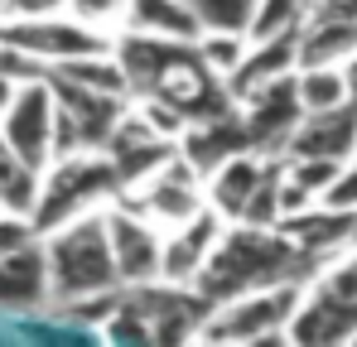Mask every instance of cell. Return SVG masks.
<instances>
[{"label":"cell","instance_id":"d4e9b609","mask_svg":"<svg viewBox=\"0 0 357 347\" xmlns=\"http://www.w3.org/2000/svg\"><path fill=\"white\" fill-rule=\"evenodd\" d=\"M319 203H324V208H333V213H353V217H357V160L338 164V174L324 183Z\"/></svg>","mask_w":357,"mask_h":347},{"label":"cell","instance_id":"3957f363","mask_svg":"<svg viewBox=\"0 0 357 347\" xmlns=\"http://www.w3.org/2000/svg\"><path fill=\"white\" fill-rule=\"evenodd\" d=\"M121 193V178L107 160V150H73V155H54L44 169H39V193H34V208H29V222L34 231L63 227L82 213H97L107 208Z\"/></svg>","mask_w":357,"mask_h":347},{"label":"cell","instance_id":"2e32d148","mask_svg":"<svg viewBox=\"0 0 357 347\" xmlns=\"http://www.w3.org/2000/svg\"><path fill=\"white\" fill-rule=\"evenodd\" d=\"M357 150V107H328V111H304L299 125L290 130L285 155H314V160H353Z\"/></svg>","mask_w":357,"mask_h":347},{"label":"cell","instance_id":"8992f818","mask_svg":"<svg viewBox=\"0 0 357 347\" xmlns=\"http://www.w3.org/2000/svg\"><path fill=\"white\" fill-rule=\"evenodd\" d=\"M116 203L126 208H135L140 217H150L160 231L178 227V222H188L193 213H203L208 208V198H203V174L193 169L183 155H169L165 164L155 174H145L140 183H130V188H121Z\"/></svg>","mask_w":357,"mask_h":347},{"label":"cell","instance_id":"f1b7e54d","mask_svg":"<svg viewBox=\"0 0 357 347\" xmlns=\"http://www.w3.org/2000/svg\"><path fill=\"white\" fill-rule=\"evenodd\" d=\"M343 87H348V102L357 107V54L343 58Z\"/></svg>","mask_w":357,"mask_h":347},{"label":"cell","instance_id":"1f68e13d","mask_svg":"<svg viewBox=\"0 0 357 347\" xmlns=\"http://www.w3.org/2000/svg\"><path fill=\"white\" fill-rule=\"evenodd\" d=\"M353 160H357V150H353Z\"/></svg>","mask_w":357,"mask_h":347},{"label":"cell","instance_id":"ffe728a7","mask_svg":"<svg viewBox=\"0 0 357 347\" xmlns=\"http://www.w3.org/2000/svg\"><path fill=\"white\" fill-rule=\"evenodd\" d=\"M54 77L63 82H77V87H87V92H102V97H130V82H126V68H121L116 49H102V54H82L73 58V63H59V68H49Z\"/></svg>","mask_w":357,"mask_h":347},{"label":"cell","instance_id":"30bf717a","mask_svg":"<svg viewBox=\"0 0 357 347\" xmlns=\"http://www.w3.org/2000/svg\"><path fill=\"white\" fill-rule=\"evenodd\" d=\"M102 222H107V241H112V261H116V280L121 285H145V280H160V236L150 217H140L135 208L126 203H107L102 208Z\"/></svg>","mask_w":357,"mask_h":347},{"label":"cell","instance_id":"9a60e30c","mask_svg":"<svg viewBox=\"0 0 357 347\" xmlns=\"http://www.w3.org/2000/svg\"><path fill=\"white\" fill-rule=\"evenodd\" d=\"M44 77H49V87H54L59 111L73 121L82 150H107V140H112L116 121L126 116V102H130V97H102V92H87V87H77V82H63L54 72H44Z\"/></svg>","mask_w":357,"mask_h":347},{"label":"cell","instance_id":"4fadbf2b","mask_svg":"<svg viewBox=\"0 0 357 347\" xmlns=\"http://www.w3.org/2000/svg\"><path fill=\"white\" fill-rule=\"evenodd\" d=\"M275 160H280V155H275ZM275 160H271V155H256V150H237V155H227L222 164H213V169L203 174V198H208V208H213L222 222H241L251 193L261 188V178L271 174Z\"/></svg>","mask_w":357,"mask_h":347},{"label":"cell","instance_id":"9c48e42d","mask_svg":"<svg viewBox=\"0 0 357 347\" xmlns=\"http://www.w3.org/2000/svg\"><path fill=\"white\" fill-rule=\"evenodd\" d=\"M241 111V130H246V145L256 150V155H285V145H290V130L299 125V97H295V72H285V77H275V82H266L261 92H251V97H241L237 102Z\"/></svg>","mask_w":357,"mask_h":347},{"label":"cell","instance_id":"4dcf8cb0","mask_svg":"<svg viewBox=\"0 0 357 347\" xmlns=\"http://www.w3.org/2000/svg\"><path fill=\"white\" fill-rule=\"evenodd\" d=\"M304 10H328V5H338V0H299Z\"/></svg>","mask_w":357,"mask_h":347},{"label":"cell","instance_id":"5b68a950","mask_svg":"<svg viewBox=\"0 0 357 347\" xmlns=\"http://www.w3.org/2000/svg\"><path fill=\"white\" fill-rule=\"evenodd\" d=\"M0 39L10 49L29 54L39 68H59V63H73V58H82V54L112 49L116 34L73 20L68 10H54V15H34V20H0Z\"/></svg>","mask_w":357,"mask_h":347},{"label":"cell","instance_id":"83f0119b","mask_svg":"<svg viewBox=\"0 0 357 347\" xmlns=\"http://www.w3.org/2000/svg\"><path fill=\"white\" fill-rule=\"evenodd\" d=\"M54 10H63V0H0V20H34Z\"/></svg>","mask_w":357,"mask_h":347},{"label":"cell","instance_id":"52a82bcc","mask_svg":"<svg viewBox=\"0 0 357 347\" xmlns=\"http://www.w3.org/2000/svg\"><path fill=\"white\" fill-rule=\"evenodd\" d=\"M0 140L29 169H44L54 160V87H49V77H29L15 87V97L0 111Z\"/></svg>","mask_w":357,"mask_h":347},{"label":"cell","instance_id":"d6986e66","mask_svg":"<svg viewBox=\"0 0 357 347\" xmlns=\"http://www.w3.org/2000/svg\"><path fill=\"white\" fill-rule=\"evenodd\" d=\"M121 29L150 39H198V20L188 0H126Z\"/></svg>","mask_w":357,"mask_h":347},{"label":"cell","instance_id":"ac0fdd59","mask_svg":"<svg viewBox=\"0 0 357 347\" xmlns=\"http://www.w3.org/2000/svg\"><path fill=\"white\" fill-rule=\"evenodd\" d=\"M285 72H295V34H280V39H246V54H241V63L232 68V77H227V97L241 102V97L261 92L266 82H275V77H285Z\"/></svg>","mask_w":357,"mask_h":347},{"label":"cell","instance_id":"4316f807","mask_svg":"<svg viewBox=\"0 0 357 347\" xmlns=\"http://www.w3.org/2000/svg\"><path fill=\"white\" fill-rule=\"evenodd\" d=\"M29 241H39L34 222H29L24 213H5V208H0V256H10V251H20V246H29Z\"/></svg>","mask_w":357,"mask_h":347},{"label":"cell","instance_id":"7a4b0ae2","mask_svg":"<svg viewBox=\"0 0 357 347\" xmlns=\"http://www.w3.org/2000/svg\"><path fill=\"white\" fill-rule=\"evenodd\" d=\"M39 246H44V265H49V304L77 299V294L121 289L102 208L82 213V217H73V222H63L54 231H44Z\"/></svg>","mask_w":357,"mask_h":347},{"label":"cell","instance_id":"5bb4252c","mask_svg":"<svg viewBox=\"0 0 357 347\" xmlns=\"http://www.w3.org/2000/svg\"><path fill=\"white\" fill-rule=\"evenodd\" d=\"M275 231L299 246L304 256H314V261H333V256H343L348 246L357 241V217L353 213H333V208H324V203H309V208H299L290 217H280Z\"/></svg>","mask_w":357,"mask_h":347},{"label":"cell","instance_id":"8fae6325","mask_svg":"<svg viewBox=\"0 0 357 347\" xmlns=\"http://www.w3.org/2000/svg\"><path fill=\"white\" fill-rule=\"evenodd\" d=\"M222 227H227V222H222L213 208H203V213H193L188 222L169 227L160 236V280H169V285H193V275H198L203 261L213 256Z\"/></svg>","mask_w":357,"mask_h":347},{"label":"cell","instance_id":"ba28073f","mask_svg":"<svg viewBox=\"0 0 357 347\" xmlns=\"http://www.w3.org/2000/svg\"><path fill=\"white\" fill-rule=\"evenodd\" d=\"M285 343L299 347H333V343H357V299L328 289L319 275L304 285L295 314H290V328H285Z\"/></svg>","mask_w":357,"mask_h":347},{"label":"cell","instance_id":"484cf974","mask_svg":"<svg viewBox=\"0 0 357 347\" xmlns=\"http://www.w3.org/2000/svg\"><path fill=\"white\" fill-rule=\"evenodd\" d=\"M63 10L73 15V20H82V24H92V29H121V10H126V0H63Z\"/></svg>","mask_w":357,"mask_h":347},{"label":"cell","instance_id":"6da1fadb","mask_svg":"<svg viewBox=\"0 0 357 347\" xmlns=\"http://www.w3.org/2000/svg\"><path fill=\"white\" fill-rule=\"evenodd\" d=\"M319 270H324V261L304 256L275 227L227 222L222 236H218V246H213V256L193 275V289L208 304H218V299H232L241 289L275 285V280H314Z\"/></svg>","mask_w":357,"mask_h":347},{"label":"cell","instance_id":"e0dca14e","mask_svg":"<svg viewBox=\"0 0 357 347\" xmlns=\"http://www.w3.org/2000/svg\"><path fill=\"white\" fill-rule=\"evenodd\" d=\"M34 309H49V265L39 241L0 256V314H34Z\"/></svg>","mask_w":357,"mask_h":347},{"label":"cell","instance_id":"277c9868","mask_svg":"<svg viewBox=\"0 0 357 347\" xmlns=\"http://www.w3.org/2000/svg\"><path fill=\"white\" fill-rule=\"evenodd\" d=\"M304 285L309 280H275V285H256L232 294V299H218L208 309L198 338L203 343H271V338H285Z\"/></svg>","mask_w":357,"mask_h":347},{"label":"cell","instance_id":"7402d4cb","mask_svg":"<svg viewBox=\"0 0 357 347\" xmlns=\"http://www.w3.org/2000/svg\"><path fill=\"white\" fill-rule=\"evenodd\" d=\"M193 5V20H198V34H246L251 29V10L256 0H188Z\"/></svg>","mask_w":357,"mask_h":347},{"label":"cell","instance_id":"cb8c5ba5","mask_svg":"<svg viewBox=\"0 0 357 347\" xmlns=\"http://www.w3.org/2000/svg\"><path fill=\"white\" fill-rule=\"evenodd\" d=\"M193 49H198V58L227 82L232 68L241 63V54H246V34H208V29H203V34L193 39Z\"/></svg>","mask_w":357,"mask_h":347},{"label":"cell","instance_id":"44dd1931","mask_svg":"<svg viewBox=\"0 0 357 347\" xmlns=\"http://www.w3.org/2000/svg\"><path fill=\"white\" fill-rule=\"evenodd\" d=\"M295 97H299V111L343 107V102H348L343 68H295Z\"/></svg>","mask_w":357,"mask_h":347},{"label":"cell","instance_id":"603a6c76","mask_svg":"<svg viewBox=\"0 0 357 347\" xmlns=\"http://www.w3.org/2000/svg\"><path fill=\"white\" fill-rule=\"evenodd\" d=\"M304 15H309V10H304L299 0H256L246 39H280V34H299Z\"/></svg>","mask_w":357,"mask_h":347},{"label":"cell","instance_id":"f546056e","mask_svg":"<svg viewBox=\"0 0 357 347\" xmlns=\"http://www.w3.org/2000/svg\"><path fill=\"white\" fill-rule=\"evenodd\" d=\"M15 87H20V82H15V77H5V72H0V111H5V102H10V97H15Z\"/></svg>","mask_w":357,"mask_h":347},{"label":"cell","instance_id":"7c38bea8","mask_svg":"<svg viewBox=\"0 0 357 347\" xmlns=\"http://www.w3.org/2000/svg\"><path fill=\"white\" fill-rule=\"evenodd\" d=\"M357 54V15L338 5L309 10L295 34V68H343V58Z\"/></svg>","mask_w":357,"mask_h":347}]
</instances>
